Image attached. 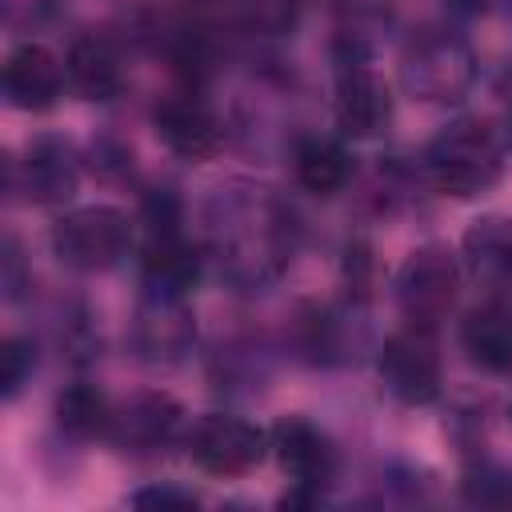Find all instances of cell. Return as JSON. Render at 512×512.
I'll return each instance as SVG.
<instances>
[{
  "label": "cell",
  "instance_id": "10",
  "mask_svg": "<svg viewBox=\"0 0 512 512\" xmlns=\"http://www.w3.org/2000/svg\"><path fill=\"white\" fill-rule=\"evenodd\" d=\"M64 68L44 44H16L4 60V96L20 112H48L64 92Z\"/></svg>",
  "mask_w": 512,
  "mask_h": 512
},
{
  "label": "cell",
  "instance_id": "23",
  "mask_svg": "<svg viewBox=\"0 0 512 512\" xmlns=\"http://www.w3.org/2000/svg\"><path fill=\"white\" fill-rule=\"evenodd\" d=\"M508 144H512V120H508Z\"/></svg>",
  "mask_w": 512,
  "mask_h": 512
},
{
  "label": "cell",
  "instance_id": "13",
  "mask_svg": "<svg viewBox=\"0 0 512 512\" xmlns=\"http://www.w3.org/2000/svg\"><path fill=\"white\" fill-rule=\"evenodd\" d=\"M136 348L144 360L152 364H172L188 352L196 328H192V316L184 308V300L176 296H156V292H144L140 300V312H136Z\"/></svg>",
  "mask_w": 512,
  "mask_h": 512
},
{
  "label": "cell",
  "instance_id": "9",
  "mask_svg": "<svg viewBox=\"0 0 512 512\" xmlns=\"http://www.w3.org/2000/svg\"><path fill=\"white\" fill-rule=\"evenodd\" d=\"M268 444L276 452L280 472L296 488H320L336 472V448H332V440L316 424H308L304 416L276 420V428L268 432Z\"/></svg>",
  "mask_w": 512,
  "mask_h": 512
},
{
  "label": "cell",
  "instance_id": "8",
  "mask_svg": "<svg viewBox=\"0 0 512 512\" xmlns=\"http://www.w3.org/2000/svg\"><path fill=\"white\" fill-rule=\"evenodd\" d=\"M12 184L32 204H64V200H72V192L80 184V160L68 140L40 136L28 144L24 160H16Z\"/></svg>",
  "mask_w": 512,
  "mask_h": 512
},
{
  "label": "cell",
  "instance_id": "5",
  "mask_svg": "<svg viewBox=\"0 0 512 512\" xmlns=\"http://www.w3.org/2000/svg\"><path fill=\"white\" fill-rule=\"evenodd\" d=\"M184 444H188L192 464L204 468V472H212V476H244L272 448L264 428H256V424H248L240 416H228V412L200 416L184 432Z\"/></svg>",
  "mask_w": 512,
  "mask_h": 512
},
{
  "label": "cell",
  "instance_id": "15",
  "mask_svg": "<svg viewBox=\"0 0 512 512\" xmlns=\"http://www.w3.org/2000/svg\"><path fill=\"white\" fill-rule=\"evenodd\" d=\"M64 72H68L72 92L84 96V100H96V104L112 100L124 88V60H120V52H116L112 40H104L96 32L72 40Z\"/></svg>",
  "mask_w": 512,
  "mask_h": 512
},
{
  "label": "cell",
  "instance_id": "1",
  "mask_svg": "<svg viewBox=\"0 0 512 512\" xmlns=\"http://www.w3.org/2000/svg\"><path fill=\"white\" fill-rule=\"evenodd\" d=\"M424 168L440 192L468 200V196L488 192L500 180L504 144L480 120H452L424 148Z\"/></svg>",
  "mask_w": 512,
  "mask_h": 512
},
{
  "label": "cell",
  "instance_id": "12",
  "mask_svg": "<svg viewBox=\"0 0 512 512\" xmlns=\"http://www.w3.org/2000/svg\"><path fill=\"white\" fill-rule=\"evenodd\" d=\"M388 120H392V96H388L384 80L372 68H364L360 60L344 64V72L336 80V124H340V132L352 136V140H368V136H380Z\"/></svg>",
  "mask_w": 512,
  "mask_h": 512
},
{
  "label": "cell",
  "instance_id": "22",
  "mask_svg": "<svg viewBox=\"0 0 512 512\" xmlns=\"http://www.w3.org/2000/svg\"><path fill=\"white\" fill-rule=\"evenodd\" d=\"M492 0H448V8L452 12H460V16H476V12H484Z\"/></svg>",
  "mask_w": 512,
  "mask_h": 512
},
{
  "label": "cell",
  "instance_id": "4",
  "mask_svg": "<svg viewBox=\"0 0 512 512\" xmlns=\"http://www.w3.org/2000/svg\"><path fill=\"white\" fill-rule=\"evenodd\" d=\"M456 288H460V268L444 244H424L408 252V260L396 272V304L404 320L428 332L456 304Z\"/></svg>",
  "mask_w": 512,
  "mask_h": 512
},
{
  "label": "cell",
  "instance_id": "11",
  "mask_svg": "<svg viewBox=\"0 0 512 512\" xmlns=\"http://www.w3.org/2000/svg\"><path fill=\"white\" fill-rule=\"evenodd\" d=\"M152 124H156V136L184 160H212L224 144V128L216 112L196 96H172L156 104Z\"/></svg>",
  "mask_w": 512,
  "mask_h": 512
},
{
  "label": "cell",
  "instance_id": "19",
  "mask_svg": "<svg viewBox=\"0 0 512 512\" xmlns=\"http://www.w3.org/2000/svg\"><path fill=\"white\" fill-rule=\"evenodd\" d=\"M464 252L476 276L484 280H508L512 276V220L488 216L476 220L472 232L464 236Z\"/></svg>",
  "mask_w": 512,
  "mask_h": 512
},
{
  "label": "cell",
  "instance_id": "14",
  "mask_svg": "<svg viewBox=\"0 0 512 512\" xmlns=\"http://www.w3.org/2000/svg\"><path fill=\"white\" fill-rule=\"evenodd\" d=\"M200 272H204V260H200V252L188 240H180V232H156V236H148L144 260H140L144 292L188 300V292L200 284Z\"/></svg>",
  "mask_w": 512,
  "mask_h": 512
},
{
  "label": "cell",
  "instance_id": "6",
  "mask_svg": "<svg viewBox=\"0 0 512 512\" xmlns=\"http://www.w3.org/2000/svg\"><path fill=\"white\" fill-rule=\"evenodd\" d=\"M380 380L384 388L404 404H432L440 396V352L428 336V328L408 324L404 332H392L380 348Z\"/></svg>",
  "mask_w": 512,
  "mask_h": 512
},
{
  "label": "cell",
  "instance_id": "17",
  "mask_svg": "<svg viewBox=\"0 0 512 512\" xmlns=\"http://www.w3.org/2000/svg\"><path fill=\"white\" fill-rule=\"evenodd\" d=\"M292 168H296L300 188H308L316 196H336L352 176V160H348L344 144L324 140V136L300 140V148L292 156Z\"/></svg>",
  "mask_w": 512,
  "mask_h": 512
},
{
  "label": "cell",
  "instance_id": "2",
  "mask_svg": "<svg viewBox=\"0 0 512 512\" xmlns=\"http://www.w3.org/2000/svg\"><path fill=\"white\" fill-rule=\"evenodd\" d=\"M476 80V56L472 48L452 32H424L408 44L400 60V84L428 104H452L464 100Z\"/></svg>",
  "mask_w": 512,
  "mask_h": 512
},
{
  "label": "cell",
  "instance_id": "18",
  "mask_svg": "<svg viewBox=\"0 0 512 512\" xmlns=\"http://www.w3.org/2000/svg\"><path fill=\"white\" fill-rule=\"evenodd\" d=\"M112 412L116 408L108 404V396L88 380H76L56 396V424L72 440H88V436L108 432L112 428Z\"/></svg>",
  "mask_w": 512,
  "mask_h": 512
},
{
  "label": "cell",
  "instance_id": "7",
  "mask_svg": "<svg viewBox=\"0 0 512 512\" xmlns=\"http://www.w3.org/2000/svg\"><path fill=\"white\" fill-rule=\"evenodd\" d=\"M184 432V412L172 396L164 392H144L132 396L120 412H112V444L124 448L128 456H156L164 452L176 436Z\"/></svg>",
  "mask_w": 512,
  "mask_h": 512
},
{
  "label": "cell",
  "instance_id": "20",
  "mask_svg": "<svg viewBox=\"0 0 512 512\" xmlns=\"http://www.w3.org/2000/svg\"><path fill=\"white\" fill-rule=\"evenodd\" d=\"M32 376V348L20 336L4 340L0 352V384H4V400H16V392L24 388V380Z\"/></svg>",
  "mask_w": 512,
  "mask_h": 512
},
{
  "label": "cell",
  "instance_id": "16",
  "mask_svg": "<svg viewBox=\"0 0 512 512\" xmlns=\"http://www.w3.org/2000/svg\"><path fill=\"white\" fill-rule=\"evenodd\" d=\"M460 344L468 360L484 372L512 368V312L504 304H480L460 324Z\"/></svg>",
  "mask_w": 512,
  "mask_h": 512
},
{
  "label": "cell",
  "instance_id": "21",
  "mask_svg": "<svg viewBox=\"0 0 512 512\" xmlns=\"http://www.w3.org/2000/svg\"><path fill=\"white\" fill-rule=\"evenodd\" d=\"M136 508H192L196 496L192 492H180V488H144L132 496Z\"/></svg>",
  "mask_w": 512,
  "mask_h": 512
},
{
  "label": "cell",
  "instance_id": "3",
  "mask_svg": "<svg viewBox=\"0 0 512 512\" xmlns=\"http://www.w3.org/2000/svg\"><path fill=\"white\" fill-rule=\"evenodd\" d=\"M132 244V224L112 204H84L52 224V252L76 272H104L120 264Z\"/></svg>",
  "mask_w": 512,
  "mask_h": 512
}]
</instances>
